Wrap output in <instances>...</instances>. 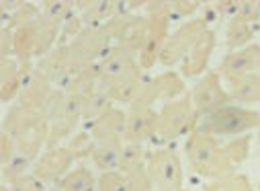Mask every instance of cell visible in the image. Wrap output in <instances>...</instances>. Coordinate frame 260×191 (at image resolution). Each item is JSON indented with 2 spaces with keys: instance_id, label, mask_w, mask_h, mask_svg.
I'll use <instances>...</instances> for the list:
<instances>
[{
  "instance_id": "cell-1",
  "label": "cell",
  "mask_w": 260,
  "mask_h": 191,
  "mask_svg": "<svg viewBox=\"0 0 260 191\" xmlns=\"http://www.w3.org/2000/svg\"><path fill=\"white\" fill-rule=\"evenodd\" d=\"M250 142L252 138L244 136V138H238L221 146L215 136L194 130L186 142V158H188L190 169L197 175L213 179V181L225 179L234 175V171L248 158Z\"/></svg>"
},
{
  "instance_id": "cell-2",
  "label": "cell",
  "mask_w": 260,
  "mask_h": 191,
  "mask_svg": "<svg viewBox=\"0 0 260 191\" xmlns=\"http://www.w3.org/2000/svg\"><path fill=\"white\" fill-rule=\"evenodd\" d=\"M5 132H9L15 138L17 148L23 154L37 158L41 148L47 144L49 123H47L45 115L17 105L5 117Z\"/></svg>"
},
{
  "instance_id": "cell-3",
  "label": "cell",
  "mask_w": 260,
  "mask_h": 191,
  "mask_svg": "<svg viewBox=\"0 0 260 191\" xmlns=\"http://www.w3.org/2000/svg\"><path fill=\"white\" fill-rule=\"evenodd\" d=\"M197 121H199V113L192 107V97L190 93H184L180 99L164 103L162 111L158 113L156 127L150 140L154 144L172 142L186 132L197 130Z\"/></svg>"
},
{
  "instance_id": "cell-4",
  "label": "cell",
  "mask_w": 260,
  "mask_h": 191,
  "mask_svg": "<svg viewBox=\"0 0 260 191\" xmlns=\"http://www.w3.org/2000/svg\"><path fill=\"white\" fill-rule=\"evenodd\" d=\"M82 103L84 97L78 93L57 91V97L45 113V119L49 123V136L45 144L47 148H55L63 138H68L76 130L78 121L82 119Z\"/></svg>"
},
{
  "instance_id": "cell-5",
  "label": "cell",
  "mask_w": 260,
  "mask_h": 191,
  "mask_svg": "<svg viewBox=\"0 0 260 191\" xmlns=\"http://www.w3.org/2000/svg\"><path fill=\"white\" fill-rule=\"evenodd\" d=\"M258 125H260V113L225 105L213 113H207L203 121L197 125V130L217 138V136H238L248 130H254Z\"/></svg>"
},
{
  "instance_id": "cell-6",
  "label": "cell",
  "mask_w": 260,
  "mask_h": 191,
  "mask_svg": "<svg viewBox=\"0 0 260 191\" xmlns=\"http://www.w3.org/2000/svg\"><path fill=\"white\" fill-rule=\"evenodd\" d=\"M148 35L146 41L138 53V62L142 70H150L154 64L160 60V51L168 39V27H170V3H148Z\"/></svg>"
},
{
  "instance_id": "cell-7",
  "label": "cell",
  "mask_w": 260,
  "mask_h": 191,
  "mask_svg": "<svg viewBox=\"0 0 260 191\" xmlns=\"http://www.w3.org/2000/svg\"><path fill=\"white\" fill-rule=\"evenodd\" d=\"M96 70H99L101 87H113L119 83L142 78V66L138 62V51L123 47V45H113L111 51L101 60Z\"/></svg>"
},
{
  "instance_id": "cell-8",
  "label": "cell",
  "mask_w": 260,
  "mask_h": 191,
  "mask_svg": "<svg viewBox=\"0 0 260 191\" xmlns=\"http://www.w3.org/2000/svg\"><path fill=\"white\" fill-rule=\"evenodd\" d=\"M146 169L156 191H182V167L174 150L156 148L148 152Z\"/></svg>"
},
{
  "instance_id": "cell-9",
  "label": "cell",
  "mask_w": 260,
  "mask_h": 191,
  "mask_svg": "<svg viewBox=\"0 0 260 191\" xmlns=\"http://www.w3.org/2000/svg\"><path fill=\"white\" fill-rule=\"evenodd\" d=\"M111 41L113 37L105 27L99 29H82L70 43V56L72 62L78 66H96L101 60L111 51Z\"/></svg>"
},
{
  "instance_id": "cell-10",
  "label": "cell",
  "mask_w": 260,
  "mask_h": 191,
  "mask_svg": "<svg viewBox=\"0 0 260 191\" xmlns=\"http://www.w3.org/2000/svg\"><path fill=\"white\" fill-rule=\"evenodd\" d=\"M23 70L25 74H23V87L19 93V105L29 111L45 115L53 99L57 97V89L45 76L33 70L31 64H23Z\"/></svg>"
},
{
  "instance_id": "cell-11",
  "label": "cell",
  "mask_w": 260,
  "mask_h": 191,
  "mask_svg": "<svg viewBox=\"0 0 260 191\" xmlns=\"http://www.w3.org/2000/svg\"><path fill=\"white\" fill-rule=\"evenodd\" d=\"M209 29V21L205 17L201 19H192L184 25H180L172 35H168L162 51H160V64H164V66H174L176 62H182L184 56L188 53V49L194 45V41H197L201 37L203 31Z\"/></svg>"
},
{
  "instance_id": "cell-12",
  "label": "cell",
  "mask_w": 260,
  "mask_h": 191,
  "mask_svg": "<svg viewBox=\"0 0 260 191\" xmlns=\"http://www.w3.org/2000/svg\"><path fill=\"white\" fill-rule=\"evenodd\" d=\"M190 97H192V107L199 113V117L225 107L232 99L230 93H225V89L221 87V80H219L217 72L205 74L197 83V87H194V91L190 93Z\"/></svg>"
},
{
  "instance_id": "cell-13",
  "label": "cell",
  "mask_w": 260,
  "mask_h": 191,
  "mask_svg": "<svg viewBox=\"0 0 260 191\" xmlns=\"http://www.w3.org/2000/svg\"><path fill=\"white\" fill-rule=\"evenodd\" d=\"M184 95V80L180 74L176 72H166L160 74L152 80H146L144 85V93L140 97V101L136 105H144V107H152L158 101H174L180 99Z\"/></svg>"
},
{
  "instance_id": "cell-14",
  "label": "cell",
  "mask_w": 260,
  "mask_h": 191,
  "mask_svg": "<svg viewBox=\"0 0 260 191\" xmlns=\"http://www.w3.org/2000/svg\"><path fill=\"white\" fill-rule=\"evenodd\" d=\"M256 68H260V45H246L242 49L228 53L221 60L217 74L225 76L232 83L246 74H252Z\"/></svg>"
},
{
  "instance_id": "cell-15",
  "label": "cell",
  "mask_w": 260,
  "mask_h": 191,
  "mask_svg": "<svg viewBox=\"0 0 260 191\" xmlns=\"http://www.w3.org/2000/svg\"><path fill=\"white\" fill-rule=\"evenodd\" d=\"M74 156L68 150V146H55V148H47L45 154L37 160L33 175L37 179H41L43 183H53V181H61L68 175V169L72 165Z\"/></svg>"
},
{
  "instance_id": "cell-16",
  "label": "cell",
  "mask_w": 260,
  "mask_h": 191,
  "mask_svg": "<svg viewBox=\"0 0 260 191\" xmlns=\"http://www.w3.org/2000/svg\"><path fill=\"white\" fill-rule=\"evenodd\" d=\"M215 31L207 29L201 33V37L194 41V45L188 49V53L184 56V60L180 62V74L182 76H199L207 70L209 58L215 49Z\"/></svg>"
},
{
  "instance_id": "cell-17",
  "label": "cell",
  "mask_w": 260,
  "mask_h": 191,
  "mask_svg": "<svg viewBox=\"0 0 260 191\" xmlns=\"http://www.w3.org/2000/svg\"><path fill=\"white\" fill-rule=\"evenodd\" d=\"M158 113L152 107L144 105H132L125 121V138L123 142H144L152 138V132L156 127Z\"/></svg>"
},
{
  "instance_id": "cell-18",
  "label": "cell",
  "mask_w": 260,
  "mask_h": 191,
  "mask_svg": "<svg viewBox=\"0 0 260 191\" xmlns=\"http://www.w3.org/2000/svg\"><path fill=\"white\" fill-rule=\"evenodd\" d=\"M127 115L121 109H111L90 125V136L103 144H123Z\"/></svg>"
},
{
  "instance_id": "cell-19",
  "label": "cell",
  "mask_w": 260,
  "mask_h": 191,
  "mask_svg": "<svg viewBox=\"0 0 260 191\" xmlns=\"http://www.w3.org/2000/svg\"><path fill=\"white\" fill-rule=\"evenodd\" d=\"M72 66V56H70V47L68 45H57L53 47L47 56H43L37 64V72L41 76H45L53 87L61 80V76L68 72V68Z\"/></svg>"
},
{
  "instance_id": "cell-20",
  "label": "cell",
  "mask_w": 260,
  "mask_h": 191,
  "mask_svg": "<svg viewBox=\"0 0 260 191\" xmlns=\"http://www.w3.org/2000/svg\"><path fill=\"white\" fill-rule=\"evenodd\" d=\"M23 64H19V60H11V58H3L0 62V99L5 103L19 99L21 87H23Z\"/></svg>"
},
{
  "instance_id": "cell-21",
  "label": "cell",
  "mask_w": 260,
  "mask_h": 191,
  "mask_svg": "<svg viewBox=\"0 0 260 191\" xmlns=\"http://www.w3.org/2000/svg\"><path fill=\"white\" fill-rule=\"evenodd\" d=\"M76 9H82L80 19H82L86 29H99V27L107 25L115 17L117 3H111V0H99V3H78Z\"/></svg>"
},
{
  "instance_id": "cell-22",
  "label": "cell",
  "mask_w": 260,
  "mask_h": 191,
  "mask_svg": "<svg viewBox=\"0 0 260 191\" xmlns=\"http://www.w3.org/2000/svg\"><path fill=\"white\" fill-rule=\"evenodd\" d=\"M113 99L107 91V87H96L92 93H88L84 97V103H82V119L86 121H96L99 117H103L105 113H109L113 109Z\"/></svg>"
},
{
  "instance_id": "cell-23",
  "label": "cell",
  "mask_w": 260,
  "mask_h": 191,
  "mask_svg": "<svg viewBox=\"0 0 260 191\" xmlns=\"http://www.w3.org/2000/svg\"><path fill=\"white\" fill-rule=\"evenodd\" d=\"M230 97L240 103H258L260 101V74H246L238 80H232Z\"/></svg>"
},
{
  "instance_id": "cell-24",
  "label": "cell",
  "mask_w": 260,
  "mask_h": 191,
  "mask_svg": "<svg viewBox=\"0 0 260 191\" xmlns=\"http://www.w3.org/2000/svg\"><path fill=\"white\" fill-rule=\"evenodd\" d=\"M144 85L146 80L144 78H136V80H127V83H119V85H113V87H107L111 99L115 103H121V105H136L144 93Z\"/></svg>"
},
{
  "instance_id": "cell-25",
  "label": "cell",
  "mask_w": 260,
  "mask_h": 191,
  "mask_svg": "<svg viewBox=\"0 0 260 191\" xmlns=\"http://www.w3.org/2000/svg\"><path fill=\"white\" fill-rule=\"evenodd\" d=\"M59 187L61 191H99V181L86 167H78L59 181Z\"/></svg>"
},
{
  "instance_id": "cell-26",
  "label": "cell",
  "mask_w": 260,
  "mask_h": 191,
  "mask_svg": "<svg viewBox=\"0 0 260 191\" xmlns=\"http://www.w3.org/2000/svg\"><path fill=\"white\" fill-rule=\"evenodd\" d=\"M121 154H123V144H99L90 158L103 173H109L121 169Z\"/></svg>"
},
{
  "instance_id": "cell-27",
  "label": "cell",
  "mask_w": 260,
  "mask_h": 191,
  "mask_svg": "<svg viewBox=\"0 0 260 191\" xmlns=\"http://www.w3.org/2000/svg\"><path fill=\"white\" fill-rule=\"evenodd\" d=\"M74 9H76L74 3H63V0H47V3L41 5V17L61 29V25L76 13Z\"/></svg>"
},
{
  "instance_id": "cell-28",
  "label": "cell",
  "mask_w": 260,
  "mask_h": 191,
  "mask_svg": "<svg viewBox=\"0 0 260 191\" xmlns=\"http://www.w3.org/2000/svg\"><path fill=\"white\" fill-rule=\"evenodd\" d=\"M254 37V31H252V25L244 23V21H238V19H232L230 25H228V31H225V45L232 47V49H242L246 47V43H250Z\"/></svg>"
},
{
  "instance_id": "cell-29",
  "label": "cell",
  "mask_w": 260,
  "mask_h": 191,
  "mask_svg": "<svg viewBox=\"0 0 260 191\" xmlns=\"http://www.w3.org/2000/svg\"><path fill=\"white\" fill-rule=\"evenodd\" d=\"M146 150H144V146L140 144V142H127V144H123V154H121V173H132V171H136V169H140V167H144L146 165Z\"/></svg>"
},
{
  "instance_id": "cell-30",
  "label": "cell",
  "mask_w": 260,
  "mask_h": 191,
  "mask_svg": "<svg viewBox=\"0 0 260 191\" xmlns=\"http://www.w3.org/2000/svg\"><path fill=\"white\" fill-rule=\"evenodd\" d=\"M31 165H33V158L27 156V154H23L21 150H17V154L7 165H3V177H5V181L7 183H13V181L25 177V173L31 169Z\"/></svg>"
},
{
  "instance_id": "cell-31",
  "label": "cell",
  "mask_w": 260,
  "mask_h": 191,
  "mask_svg": "<svg viewBox=\"0 0 260 191\" xmlns=\"http://www.w3.org/2000/svg\"><path fill=\"white\" fill-rule=\"evenodd\" d=\"M99 191H134V187L125 173L109 171L99 177Z\"/></svg>"
},
{
  "instance_id": "cell-32",
  "label": "cell",
  "mask_w": 260,
  "mask_h": 191,
  "mask_svg": "<svg viewBox=\"0 0 260 191\" xmlns=\"http://www.w3.org/2000/svg\"><path fill=\"white\" fill-rule=\"evenodd\" d=\"M203 191H252L250 181L246 175H230L225 179H217L211 185H207Z\"/></svg>"
},
{
  "instance_id": "cell-33",
  "label": "cell",
  "mask_w": 260,
  "mask_h": 191,
  "mask_svg": "<svg viewBox=\"0 0 260 191\" xmlns=\"http://www.w3.org/2000/svg\"><path fill=\"white\" fill-rule=\"evenodd\" d=\"M94 148H96L94 138H92L90 134H86V132H82V134L74 136V138H72V142L68 144V150L72 152V156H74V158H86V156H92Z\"/></svg>"
},
{
  "instance_id": "cell-34",
  "label": "cell",
  "mask_w": 260,
  "mask_h": 191,
  "mask_svg": "<svg viewBox=\"0 0 260 191\" xmlns=\"http://www.w3.org/2000/svg\"><path fill=\"white\" fill-rule=\"evenodd\" d=\"M43 189H45V183L35 175H25L9 183V187H3V191H43Z\"/></svg>"
},
{
  "instance_id": "cell-35",
  "label": "cell",
  "mask_w": 260,
  "mask_h": 191,
  "mask_svg": "<svg viewBox=\"0 0 260 191\" xmlns=\"http://www.w3.org/2000/svg\"><path fill=\"white\" fill-rule=\"evenodd\" d=\"M238 21H244L248 25L258 23L260 21V3H254V0H244L240 3V11H238Z\"/></svg>"
},
{
  "instance_id": "cell-36",
  "label": "cell",
  "mask_w": 260,
  "mask_h": 191,
  "mask_svg": "<svg viewBox=\"0 0 260 191\" xmlns=\"http://www.w3.org/2000/svg\"><path fill=\"white\" fill-rule=\"evenodd\" d=\"M17 142L15 138L3 130V136H0V165H7L15 154H17Z\"/></svg>"
},
{
  "instance_id": "cell-37",
  "label": "cell",
  "mask_w": 260,
  "mask_h": 191,
  "mask_svg": "<svg viewBox=\"0 0 260 191\" xmlns=\"http://www.w3.org/2000/svg\"><path fill=\"white\" fill-rule=\"evenodd\" d=\"M197 9H199V3H194V0H178V3H170V17L172 19L190 17Z\"/></svg>"
},
{
  "instance_id": "cell-38",
  "label": "cell",
  "mask_w": 260,
  "mask_h": 191,
  "mask_svg": "<svg viewBox=\"0 0 260 191\" xmlns=\"http://www.w3.org/2000/svg\"><path fill=\"white\" fill-rule=\"evenodd\" d=\"M215 11L223 17H232L236 19L238 17V11H240V3L238 0H225V3H215Z\"/></svg>"
},
{
  "instance_id": "cell-39",
  "label": "cell",
  "mask_w": 260,
  "mask_h": 191,
  "mask_svg": "<svg viewBox=\"0 0 260 191\" xmlns=\"http://www.w3.org/2000/svg\"><path fill=\"white\" fill-rule=\"evenodd\" d=\"M0 49H3V58H11L15 53V35L11 29H3V43H0Z\"/></svg>"
},
{
  "instance_id": "cell-40",
  "label": "cell",
  "mask_w": 260,
  "mask_h": 191,
  "mask_svg": "<svg viewBox=\"0 0 260 191\" xmlns=\"http://www.w3.org/2000/svg\"><path fill=\"white\" fill-rule=\"evenodd\" d=\"M182 191H184V189H182Z\"/></svg>"
}]
</instances>
